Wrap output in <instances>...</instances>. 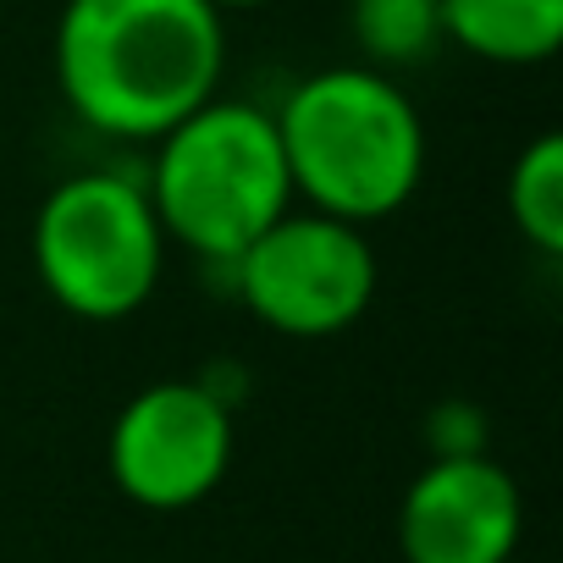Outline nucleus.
<instances>
[{
    "instance_id": "nucleus-9",
    "label": "nucleus",
    "mask_w": 563,
    "mask_h": 563,
    "mask_svg": "<svg viewBox=\"0 0 563 563\" xmlns=\"http://www.w3.org/2000/svg\"><path fill=\"white\" fill-rule=\"evenodd\" d=\"M508 221L514 232L558 260L563 254V139L558 133H536L514 166H508Z\"/></svg>"
},
{
    "instance_id": "nucleus-6",
    "label": "nucleus",
    "mask_w": 563,
    "mask_h": 563,
    "mask_svg": "<svg viewBox=\"0 0 563 563\" xmlns=\"http://www.w3.org/2000/svg\"><path fill=\"white\" fill-rule=\"evenodd\" d=\"M106 464L128 503L155 514L194 508L232 464V404L210 382H150L122 404Z\"/></svg>"
},
{
    "instance_id": "nucleus-4",
    "label": "nucleus",
    "mask_w": 563,
    "mask_h": 563,
    "mask_svg": "<svg viewBox=\"0 0 563 563\" xmlns=\"http://www.w3.org/2000/svg\"><path fill=\"white\" fill-rule=\"evenodd\" d=\"M166 265V232L144 183L122 172L62 177L34 216V271L78 321H128L150 305Z\"/></svg>"
},
{
    "instance_id": "nucleus-10",
    "label": "nucleus",
    "mask_w": 563,
    "mask_h": 563,
    "mask_svg": "<svg viewBox=\"0 0 563 563\" xmlns=\"http://www.w3.org/2000/svg\"><path fill=\"white\" fill-rule=\"evenodd\" d=\"M349 29L365 51V67H376V73L420 67L448 45L437 0H354Z\"/></svg>"
},
{
    "instance_id": "nucleus-2",
    "label": "nucleus",
    "mask_w": 563,
    "mask_h": 563,
    "mask_svg": "<svg viewBox=\"0 0 563 563\" xmlns=\"http://www.w3.org/2000/svg\"><path fill=\"white\" fill-rule=\"evenodd\" d=\"M271 117L294 199H305V210L371 227L404 210L426 177V128L393 73H310Z\"/></svg>"
},
{
    "instance_id": "nucleus-11",
    "label": "nucleus",
    "mask_w": 563,
    "mask_h": 563,
    "mask_svg": "<svg viewBox=\"0 0 563 563\" xmlns=\"http://www.w3.org/2000/svg\"><path fill=\"white\" fill-rule=\"evenodd\" d=\"M216 12H249V7H271V0H210Z\"/></svg>"
},
{
    "instance_id": "nucleus-1",
    "label": "nucleus",
    "mask_w": 563,
    "mask_h": 563,
    "mask_svg": "<svg viewBox=\"0 0 563 563\" xmlns=\"http://www.w3.org/2000/svg\"><path fill=\"white\" fill-rule=\"evenodd\" d=\"M227 29L210 0H67L56 23V89L106 139L155 144L216 100Z\"/></svg>"
},
{
    "instance_id": "nucleus-8",
    "label": "nucleus",
    "mask_w": 563,
    "mask_h": 563,
    "mask_svg": "<svg viewBox=\"0 0 563 563\" xmlns=\"http://www.w3.org/2000/svg\"><path fill=\"white\" fill-rule=\"evenodd\" d=\"M442 40L492 67H536L563 45V0H437Z\"/></svg>"
},
{
    "instance_id": "nucleus-3",
    "label": "nucleus",
    "mask_w": 563,
    "mask_h": 563,
    "mask_svg": "<svg viewBox=\"0 0 563 563\" xmlns=\"http://www.w3.org/2000/svg\"><path fill=\"white\" fill-rule=\"evenodd\" d=\"M144 194L172 243L232 265L276 216L294 210L276 117L249 100H205L155 139Z\"/></svg>"
},
{
    "instance_id": "nucleus-7",
    "label": "nucleus",
    "mask_w": 563,
    "mask_h": 563,
    "mask_svg": "<svg viewBox=\"0 0 563 563\" xmlns=\"http://www.w3.org/2000/svg\"><path fill=\"white\" fill-rule=\"evenodd\" d=\"M519 530V486L486 453H437L409 481L398 508V541L409 563H508Z\"/></svg>"
},
{
    "instance_id": "nucleus-5",
    "label": "nucleus",
    "mask_w": 563,
    "mask_h": 563,
    "mask_svg": "<svg viewBox=\"0 0 563 563\" xmlns=\"http://www.w3.org/2000/svg\"><path fill=\"white\" fill-rule=\"evenodd\" d=\"M227 271L260 327L305 343L349 332L376 299V249L365 227L321 210L276 216Z\"/></svg>"
}]
</instances>
